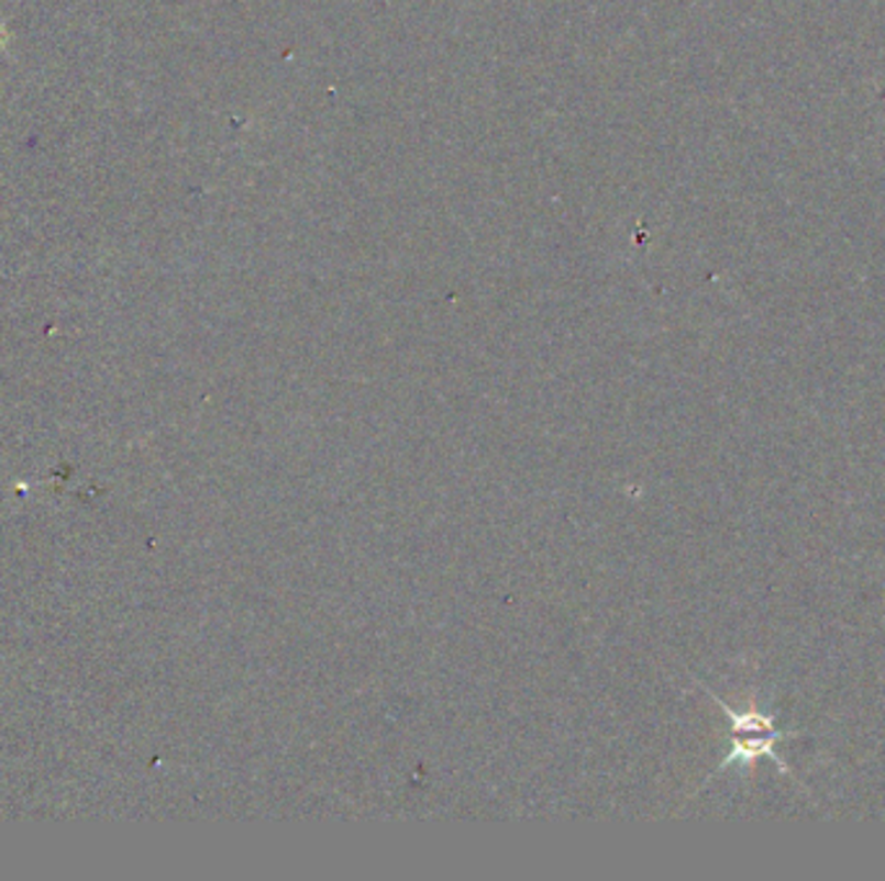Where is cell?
<instances>
[{
    "mask_svg": "<svg viewBox=\"0 0 885 881\" xmlns=\"http://www.w3.org/2000/svg\"><path fill=\"white\" fill-rule=\"evenodd\" d=\"M9 42H11L9 26H5L3 21H0V53H5V49H9Z\"/></svg>",
    "mask_w": 885,
    "mask_h": 881,
    "instance_id": "3",
    "label": "cell"
},
{
    "mask_svg": "<svg viewBox=\"0 0 885 881\" xmlns=\"http://www.w3.org/2000/svg\"><path fill=\"white\" fill-rule=\"evenodd\" d=\"M712 699L720 703V709L726 711L730 724H733V734H766V732H774V718L772 716H764L762 711L756 709V703H751L749 711H733L728 706V703L720 701V695L712 693Z\"/></svg>",
    "mask_w": 885,
    "mask_h": 881,
    "instance_id": "2",
    "label": "cell"
},
{
    "mask_svg": "<svg viewBox=\"0 0 885 881\" xmlns=\"http://www.w3.org/2000/svg\"><path fill=\"white\" fill-rule=\"evenodd\" d=\"M787 737H793V734H782L777 729L766 732V734H735L733 750H730L728 758L722 760L720 768L733 766V762H743V766L753 768V766H756V760L770 758V760L777 762V766L785 770V773H789V768L785 766V760H779L777 755H774V745H777L779 739H787Z\"/></svg>",
    "mask_w": 885,
    "mask_h": 881,
    "instance_id": "1",
    "label": "cell"
}]
</instances>
